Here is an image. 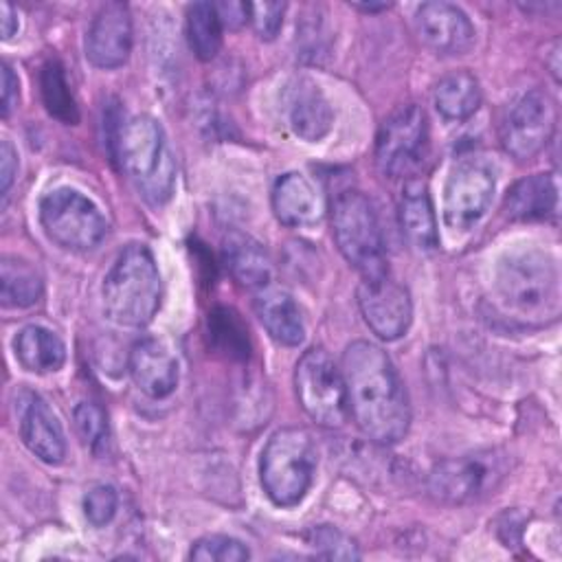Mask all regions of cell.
Masks as SVG:
<instances>
[{"label":"cell","mask_w":562,"mask_h":562,"mask_svg":"<svg viewBox=\"0 0 562 562\" xmlns=\"http://www.w3.org/2000/svg\"><path fill=\"white\" fill-rule=\"evenodd\" d=\"M340 371L349 415L362 435L382 446L402 441L411 426V406L389 353L369 340H356L342 351Z\"/></svg>","instance_id":"1"},{"label":"cell","mask_w":562,"mask_h":562,"mask_svg":"<svg viewBox=\"0 0 562 562\" xmlns=\"http://www.w3.org/2000/svg\"><path fill=\"white\" fill-rule=\"evenodd\" d=\"M496 299L512 318L542 325L560 314V268L551 252L525 246L505 252L494 272Z\"/></svg>","instance_id":"2"},{"label":"cell","mask_w":562,"mask_h":562,"mask_svg":"<svg viewBox=\"0 0 562 562\" xmlns=\"http://www.w3.org/2000/svg\"><path fill=\"white\" fill-rule=\"evenodd\" d=\"M103 312L119 327H145L160 307L162 281L145 244L125 246L108 270L101 288Z\"/></svg>","instance_id":"3"},{"label":"cell","mask_w":562,"mask_h":562,"mask_svg":"<svg viewBox=\"0 0 562 562\" xmlns=\"http://www.w3.org/2000/svg\"><path fill=\"white\" fill-rule=\"evenodd\" d=\"M116 160L147 204L169 202L176 187V158L154 116L138 114L125 121L112 162Z\"/></svg>","instance_id":"4"},{"label":"cell","mask_w":562,"mask_h":562,"mask_svg":"<svg viewBox=\"0 0 562 562\" xmlns=\"http://www.w3.org/2000/svg\"><path fill=\"white\" fill-rule=\"evenodd\" d=\"M318 454L305 428L288 426L270 435L259 459V479L277 507L299 505L312 487Z\"/></svg>","instance_id":"5"},{"label":"cell","mask_w":562,"mask_h":562,"mask_svg":"<svg viewBox=\"0 0 562 562\" xmlns=\"http://www.w3.org/2000/svg\"><path fill=\"white\" fill-rule=\"evenodd\" d=\"M331 233L340 255L364 281L386 277L384 237L369 198L356 189L340 191L331 202Z\"/></svg>","instance_id":"6"},{"label":"cell","mask_w":562,"mask_h":562,"mask_svg":"<svg viewBox=\"0 0 562 562\" xmlns=\"http://www.w3.org/2000/svg\"><path fill=\"white\" fill-rule=\"evenodd\" d=\"M40 224L53 244L72 252L94 248L108 233L101 209L72 187H57L40 200Z\"/></svg>","instance_id":"7"},{"label":"cell","mask_w":562,"mask_h":562,"mask_svg":"<svg viewBox=\"0 0 562 562\" xmlns=\"http://www.w3.org/2000/svg\"><path fill=\"white\" fill-rule=\"evenodd\" d=\"M294 391L305 415L318 426L338 428L347 422L345 378L325 349L312 347L299 358L294 369Z\"/></svg>","instance_id":"8"},{"label":"cell","mask_w":562,"mask_h":562,"mask_svg":"<svg viewBox=\"0 0 562 562\" xmlns=\"http://www.w3.org/2000/svg\"><path fill=\"white\" fill-rule=\"evenodd\" d=\"M428 154V121L419 105L397 108L378 132L375 162L389 178L415 173Z\"/></svg>","instance_id":"9"},{"label":"cell","mask_w":562,"mask_h":562,"mask_svg":"<svg viewBox=\"0 0 562 562\" xmlns=\"http://www.w3.org/2000/svg\"><path fill=\"white\" fill-rule=\"evenodd\" d=\"M496 180L487 162L479 158L459 160L443 189V222L450 231H470L490 209Z\"/></svg>","instance_id":"10"},{"label":"cell","mask_w":562,"mask_h":562,"mask_svg":"<svg viewBox=\"0 0 562 562\" xmlns=\"http://www.w3.org/2000/svg\"><path fill=\"white\" fill-rule=\"evenodd\" d=\"M555 103L544 90L525 92L501 127V145L516 160H529L538 156L555 132Z\"/></svg>","instance_id":"11"},{"label":"cell","mask_w":562,"mask_h":562,"mask_svg":"<svg viewBox=\"0 0 562 562\" xmlns=\"http://www.w3.org/2000/svg\"><path fill=\"white\" fill-rule=\"evenodd\" d=\"M501 476V461L492 452L443 459L428 474V492L441 503L463 505L492 490Z\"/></svg>","instance_id":"12"},{"label":"cell","mask_w":562,"mask_h":562,"mask_svg":"<svg viewBox=\"0 0 562 562\" xmlns=\"http://www.w3.org/2000/svg\"><path fill=\"white\" fill-rule=\"evenodd\" d=\"M358 307L369 329L391 342L402 338L413 321V303L408 290L389 277L364 281L358 285Z\"/></svg>","instance_id":"13"},{"label":"cell","mask_w":562,"mask_h":562,"mask_svg":"<svg viewBox=\"0 0 562 562\" xmlns=\"http://www.w3.org/2000/svg\"><path fill=\"white\" fill-rule=\"evenodd\" d=\"M13 408L24 446L44 463H61L66 457V437L46 400L31 389H20L13 395Z\"/></svg>","instance_id":"14"},{"label":"cell","mask_w":562,"mask_h":562,"mask_svg":"<svg viewBox=\"0 0 562 562\" xmlns=\"http://www.w3.org/2000/svg\"><path fill=\"white\" fill-rule=\"evenodd\" d=\"M417 33L437 55H463L474 46L476 31L468 13L450 2H424L415 11Z\"/></svg>","instance_id":"15"},{"label":"cell","mask_w":562,"mask_h":562,"mask_svg":"<svg viewBox=\"0 0 562 562\" xmlns=\"http://www.w3.org/2000/svg\"><path fill=\"white\" fill-rule=\"evenodd\" d=\"M132 50V18L123 2L103 4L86 33V57L92 66L112 70L127 61Z\"/></svg>","instance_id":"16"},{"label":"cell","mask_w":562,"mask_h":562,"mask_svg":"<svg viewBox=\"0 0 562 562\" xmlns=\"http://www.w3.org/2000/svg\"><path fill=\"white\" fill-rule=\"evenodd\" d=\"M127 369L138 391L147 397L162 400L178 386V360L158 338L138 340L130 351Z\"/></svg>","instance_id":"17"},{"label":"cell","mask_w":562,"mask_h":562,"mask_svg":"<svg viewBox=\"0 0 562 562\" xmlns=\"http://www.w3.org/2000/svg\"><path fill=\"white\" fill-rule=\"evenodd\" d=\"M285 119L301 140L318 143L334 125V110L314 81L299 79L285 94Z\"/></svg>","instance_id":"18"},{"label":"cell","mask_w":562,"mask_h":562,"mask_svg":"<svg viewBox=\"0 0 562 562\" xmlns=\"http://www.w3.org/2000/svg\"><path fill=\"white\" fill-rule=\"evenodd\" d=\"M272 211L288 228L314 226L323 215V200L316 187L299 171H288L272 187Z\"/></svg>","instance_id":"19"},{"label":"cell","mask_w":562,"mask_h":562,"mask_svg":"<svg viewBox=\"0 0 562 562\" xmlns=\"http://www.w3.org/2000/svg\"><path fill=\"white\" fill-rule=\"evenodd\" d=\"M222 259L231 277L250 290H261L272 281V261L266 248L241 231H231L222 239Z\"/></svg>","instance_id":"20"},{"label":"cell","mask_w":562,"mask_h":562,"mask_svg":"<svg viewBox=\"0 0 562 562\" xmlns=\"http://www.w3.org/2000/svg\"><path fill=\"white\" fill-rule=\"evenodd\" d=\"M400 224L406 239L419 252H432L439 246L437 220L428 184L419 178L406 180L400 198Z\"/></svg>","instance_id":"21"},{"label":"cell","mask_w":562,"mask_h":562,"mask_svg":"<svg viewBox=\"0 0 562 562\" xmlns=\"http://www.w3.org/2000/svg\"><path fill=\"white\" fill-rule=\"evenodd\" d=\"M255 312L272 340L285 347H296L305 338L301 310L290 292L266 285L255 296Z\"/></svg>","instance_id":"22"},{"label":"cell","mask_w":562,"mask_h":562,"mask_svg":"<svg viewBox=\"0 0 562 562\" xmlns=\"http://www.w3.org/2000/svg\"><path fill=\"white\" fill-rule=\"evenodd\" d=\"M558 206V180L553 173H533L518 180L505 195L503 211L514 222L547 220Z\"/></svg>","instance_id":"23"},{"label":"cell","mask_w":562,"mask_h":562,"mask_svg":"<svg viewBox=\"0 0 562 562\" xmlns=\"http://www.w3.org/2000/svg\"><path fill=\"white\" fill-rule=\"evenodd\" d=\"M15 360L31 373H55L66 362V345L64 340L42 327V325H26L13 338Z\"/></svg>","instance_id":"24"},{"label":"cell","mask_w":562,"mask_h":562,"mask_svg":"<svg viewBox=\"0 0 562 562\" xmlns=\"http://www.w3.org/2000/svg\"><path fill=\"white\" fill-rule=\"evenodd\" d=\"M44 294L40 270L15 255H4L0 261V301L4 307H31Z\"/></svg>","instance_id":"25"},{"label":"cell","mask_w":562,"mask_h":562,"mask_svg":"<svg viewBox=\"0 0 562 562\" xmlns=\"http://www.w3.org/2000/svg\"><path fill=\"white\" fill-rule=\"evenodd\" d=\"M432 99L446 121H465L481 105L479 79L470 70H452L437 81Z\"/></svg>","instance_id":"26"},{"label":"cell","mask_w":562,"mask_h":562,"mask_svg":"<svg viewBox=\"0 0 562 562\" xmlns=\"http://www.w3.org/2000/svg\"><path fill=\"white\" fill-rule=\"evenodd\" d=\"M222 22L213 2H193L187 9V37L193 55L211 61L222 48Z\"/></svg>","instance_id":"27"},{"label":"cell","mask_w":562,"mask_h":562,"mask_svg":"<svg viewBox=\"0 0 562 562\" xmlns=\"http://www.w3.org/2000/svg\"><path fill=\"white\" fill-rule=\"evenodd\" d=\"M40 92H42V101H44L50 116H55L64 125H77L79 123L77 101L72 97L70 83L66 79L64 66L57 59H50L42 66Z\"/></svg>","instance_id":"28"},{"label":"cell","mask_w":562,"mask_h":562,"mask_svg":"<svg viewBox=\"0 0 562 562\" xmlns=\"http://www.w3.org/2000/svg\"><path fill=\"white\" fill-rule=\"evenodd\" d=\"M209 329L213 340L217 342L220 351H226L228 356L246 358L248 356V336L246 327L237 318L233 310L220 307L209 316Z\"/></svg>","instance_id":"29"},{"label":"cell","mask_w":562,"mask_h":562,"mask_svg":"<svg viewBox=\"0 0 562 562\" xmlns=\"http://www.w3.org/2000/svg\"><path fill=\"white\" fill-rule=\"evenodd\" d=\"M305 544L318 555L329 560H358V544L331 525H316L305 531Z\"/></svg>","instance_id":"30"},{"label":"cell","mask_w":562,"mask_h":562,"mask_svg":"<svg viewBox=\"0 0 562 562\" xmlns=\"http://www.w3.org/2000/svg\"><path fill=\"white\" fill-rule=\"evenodd\" d=\"M189 558L200 562H244L250 558V551L241 540L233 536L211 533L193 542Z\"/></svg>","instance_id":"31"},{"label":"cell","mask_w":562,"mask_h":562,"mask_svg":"<svg viewBox=\"0 0 562 562\" xmlns=\"http://www.w3.org/2000/svg\"><path fill=\"white\" fill-rule=\"evenodd\" d=\"M75 428L81 437V441L92 450L99 452L108 443V417L105 411L94 402H79L75 406Z\"/></svg>","instance_id":"32"},{"label":"cell","mask_w":562,"mask_h":562,"mask_svg":"<svg viewBox=\"0 0 562 562\" xmlns=\"http://www.w3.org/2000/svg\"><path fill=\"white\" fill-rule=\"evenodd\" d=\"M119 507L116 490L110 485H97L83 496V514L90 525L103 527L108 525Z\"/></svg>","instance_id":"33"},{"label":"cell","mask_w":562,"mask_h":562,"mask_svg":"<svg viewBox=\"0 0 562 562\" xmlns=\"http://www.w3.org/2000/svg\"><path fill=\"white\" fill-rule=\"evenodd\" d=\"M250 22L255 26V33L261 40H274L283 24L285 4L283 2H248Z\"/></svg>","instance_id":"34"},{"label":"cell","mask_w":562,"mask_h":562,"mask_svg":"<svg viewBox=\"0 0 562 562\" xmlns=\"http://www.w3.org/2000/svg\"><path fill=\"white\" fill-rule=\"evenodd\" d=\"M18 173V151L9 138L0 140V193L7 195Z\"/></svg>","instance_id":"35"},{"label":"cell","mask_w":562,"mask_h":562,"mask_svg":"<svg viewBox=\"0 0 562 562\" xmlns=\"http://www.w3.org/2000/svg\"><path fill=\"white\" fill-rule=\"evenodd\" d=\"M18 99H20L18 75L13 72V68L7 61H2V101H0V112H2L4 119L13 112V108L18 105Z\"/></svg>","instance_id":"36"},{"label":"cell","mask_w":562,"mask_h":562,"mask_svg":"<svg viewBox=\"0 0 562 562\" xmlns=\"http://www.w3.org/2000/svg\"><path fill=\"white\" fill-rule=\"evenodd\" d=\"M215 11L222 26H228V29H239L246 24V20H250V11L246 2H217Z\"/></svg>","instance_id":"37"},{"label":"cell","mask_w":562,"mask_h":562,"mask_svg":"<svg viewBox=\"0 0 562 562\" xmlns=\"http://www.w3.org/2000/svg\"><path fill=\"white\" fill-rule=\"evenodd\" d=\"M0 18H2V37L11 40L18 33L20 22H18V13L13 11V7L9 2L0 4Z\"/></svg>","instance_id":"38"},{"label":"cell","mask_w":562,"mask_h":562,"mask_svg":"<svg viewBox=\"0 0 562 562\" xmlns=\"http://www.w3.org/2000/svg\"><path fill=\"white\" fill-rule=\"evenodd\" d=\"M353 7H356V9H360V11H369V13H371V11H382V9H389L391 4H389V2H380V4H371V2H369V4H353Z\"/></svg>","instance_id":"39"}]
</instances>
